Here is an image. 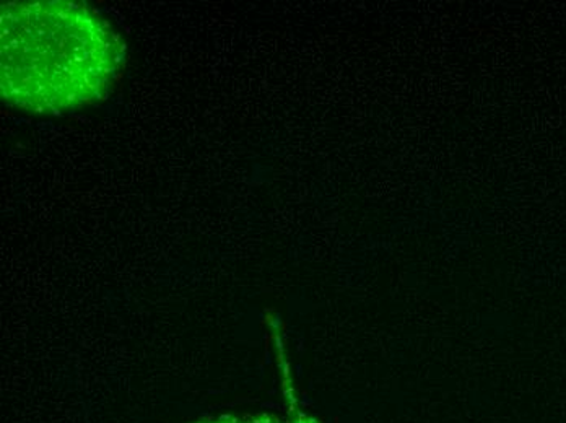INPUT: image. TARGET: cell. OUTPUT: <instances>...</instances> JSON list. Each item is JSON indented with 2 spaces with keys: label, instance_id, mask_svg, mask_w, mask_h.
I'll return each instance as SVG.
<instances>
[{
  "label": "cell",
  "instance_id": "7a4b0ae2",
  "mask_svg": "<svg viewBox=\"0 0 566 423\" xmlns=\"http://www.w3.org/2000/svg\"><path fill=\"white\" fill-rule=\"evenodd\" d=\"M200 423H202V422H200ZM203 423H269V422L223 421V422H203Z\"/></svg>",
  "mask_w": 566,
  "mask_h": 423
},
{
  "label": "cell",
  "instance_id": "6da1fadb",
  "mask_svg": "<svg viewBox=\"0 0 566 423\" xmlns=\"http://www.w3.org/2000/svg\"><path fill=\"white\" fill-rule=\"evenodd\" d=\"M0 31V91L13 108L57 115L93 105L123 68L120 38L84 3H3Z\"/></svg>",
  "mask_w": 566,
  "mask_h": 423
}]
</instances>
